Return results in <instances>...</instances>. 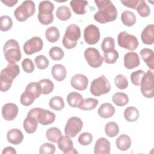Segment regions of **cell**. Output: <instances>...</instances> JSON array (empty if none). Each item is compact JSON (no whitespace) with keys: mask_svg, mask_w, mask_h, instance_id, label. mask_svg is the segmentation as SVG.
Wrapping results in <instances>:
<instances>
[{"mask_svg":"<svg viewBox=\"0 0 154 154\" xmlns=\"http://www.w3.org/2000/svg\"><path fill=\"white\" fill-rule=\"evenodd\" d=\"M99 103L98 100L94 98H86L85 99H83L82 102L80 103V105L78 106V108H79L81 110H91L94 109L97 105Z\"/></svg>","mask_w":154,"mask_h":154,"instance_id":"obj_35","label":"cell"},{"mask_svg":"<svg viewBox=\"0 0 154 154\" xmlns=\"http://www.w3.org/2000/svg\"><path fill=\"white\" fill-rule=\"evenodd\" d=\"M46 136L49 141L55 143H57L60 138L62 136V134L59 128L57 127H52L46 131Z\"/></svg>","mask_w":154,"mask_h":154,"instance_id":"obj_33","label":"cell"},{"mask_svg":"<svg viewBox=\"0 0 154 154\" xmlns=\"http://www.w3.org/2000/svg\"><path fill=\"white\" fill-rule=\"evenodd\" d=\"M116 144L119 150L125 151L130 148L131 146V139L128 135L122 134L117 137Z\"/></svg>","mask_w":154,"mask_h":154,"instance_id":"obj_27","label":"cell"},{"mask_svg":"<svg viewBox=\"0 0 154 154\" xmlns=\"http://www.w3.org/2000/svg\"><path fill=\"white\" fill-rule=\"evenodd\" d=\"M140 64V57L135 52H127L124 56V66L128 69H132Z\"/></svg>","mask_w":154,"mask_h":154,"instance_id":"obj_20","label":"cell"},{"mask_svg":"<svg viewBox=\"0 0 154 154\" xmlns=\"http://www.w3.org/2000/svg\"><path fill=\"white\" fill-rule=\"evenodd\" d=\"M139 15L143 17H146L149 16L150 10L149 5L143 0H138V2L135 8Z\"/></svg>","mask_w":154,"mask_h":154,"instance_id":"obj_39","label":"cell"},{"mask_svg":"<svg viewBox=\"0 0 154 154\" xmlns=\"http://www.w3.org/2000/svg\"><path fill=\"white\" fill-rule=\"evenodd\" d=\"M58 147L59 149L62 151L64 154L67 153H78V151L73 147V141L70 137L65 135L61 136L57 141Z\"/></svg>","mask_w":154,"mask_h":154,"instance_id":"obj_16","label":"cell"},{"mask_svg":"<svg viewBox=\"0 0 154 154\" xmlns=\"http://www.w3.org/2000/svg\"><path fill=\"white\" fill-rule=\"evenodd\" d=\"M1 2L7 7H13L17 3L18 1L17 0H5V1L1 0Z\"/></svg>","mask_w":154,"mask_h":154,"instance_id":"obj_53","label":"cell"},{"mask_svg":"<svg viewBox=\"0 0 154 154\" xmlns=\"http://www.w3.org/2000/svg\"><path fill=\"white\" fill-rule=\"evenodd\" d=\"M119 52L115 49L106 52H103L104 61L107 64L115 63L119 58Z\"/></svg>","mask_w":154,"mask_h":154,"instance_id":"obj_43","label":"cell"},{"mask_svg":"<svg viewBox=\"0 0 154 154\" xmlns=\"http://www.w3.org/2000/svg\"><path fill=\"white\" fill-rule=\"evenodd\" d=\"M117 43L119 46L129 51L135 50L139 45L137 38L126 31L120 32L117 37Z\"/></svg>","mask_w":154,"mask_h":154,"instance_id":"obj_9","label":"cell"},{"mask_svg":"<svg viewBox=\"0 0 154 154\" xmlns=\"http://www.w3.org/2000/svg\"><path fill=\"white\" fill-rule=\"evenodd\" d=\"M54 8V5L49 1H43L40 2L37 18L40 23L48 25L53 22Z\"/></svg>","mask_w":154,"mask_h":154,"instance_id":"obj_5","label":"cell"},{"mask_svg":"<svg viewBox=\"0 0 154 154\" xmlns=\"http://www.w3.org/2000/svg\"><path fill=\"white\" fill-rule=\"evenodd\" d=\"M40 84L42 94H48L51 93L54 88V85L53 82L49 79H43L38 82Z\"/></svg>","mask_w":154,"mask_h":154,"instance_id":"obj_38","label":"cell"},{"mask_svg":"<svg viewBox=\"0 0 154 154\" xmlns=\"http://www.w3.org/2000/svg\"><path fill=\"white\" fill-rule=\"evenodd\" d=\"M93 138V137L91 134L85 132L79 135L78 138V143L82 146H87L92 142Z\"/></svg>","mask_w":154,"mask_h":154,"instance_id":"obj_48","label":"cell"},{"mask_svg":"<svg viewBox=\"0 0 154 154\" xmlns=\"http://www.w3.org/2000/svg\"><path fill=\"white\" fill-rule=\"evenodd\" d=\"M105 132L106 135L111 138L114 137L119 132V128L115 122H109L105 126Z\"/></svg>","mask_w":154,"mask_h":154,"instance_id":"obj_37","label":"cell"},{"mask_svg":"<svg viewBox=\"0 0 154 154\" xmlns=\"http://www.w3.org/2000/svg\"><path fill=\"white\" fill-rule=\"evenodd\" d=\"M84 57L88 65L93 68H98L102 66L103 58L99 51L94 48H88L84 51Z\"/></svg>","mask_w":154,"mask_h":154,"instance_id":"obj_10","label":"cell"},{"mask_svg":"<svg viewBox=\"0 0 154 154\" xmlns=\"http://www.w3.org/2000/svg\"><path fill=\"white\" fill-rule=\"evenodd\" d=\"M55 117V114L54 112L47 109L38 108L37 119L40 124L43 126L50 125L54 122Z\"/></svg>","mask_w":154,"mask_h":154,"instance_id":"obj_15","label":"cell"},{"mask_svg":"<svg viewBox=\"0 0 154 154\" xmlns=\"http://www.w3.org/2000/svg\"><path fill=\"white\" fill-rule=\"evenodd\" d=\"M7 139L9 143L14 145H18L22 142L23 135L20 129L13 128L7 132Z\"/></svg>","mask_w":154,"mask_h":154,"instance_id":"obj_22","label":"cell"},{"mask_svg":"<svg viewBox=\"0 0 154 154\" xmlns=\"http://www.w3.org/2000/svg\"><path fill=\"white\" fill-rule=\"evenodd\" d=\"M88 2L82 0H72L70 2V5L73 12L77 14H84L87 12L86 7Z\"/></svg>","mask_w":154,"mask_h":154,"instance_id":"obj_25","label":"cell"},{"mask_svg":"<svg viewBox=\"0 0 154 154\" xmlns=\"http://www.w3.org/2000/svg\"><path fill=\"white\" fill-rule=\"evenodd\" d=\"M83 122L81 119L78 117H71L67 120L65 128V134L70 137H75L82 129Z\"/></svg>","mask_w":154,"mask_h":154,"instance_id":"obj_11","label":"cell"},{"mask_svg":"<svg viewBox=\"0 0 154 154\" xmlns=\"http://www.w3.org/2000/svg\"><path fill=\"white\" fill-rule=\"evenodd\" d=\"M37 111L38 108L30 109L27 114L26 117L23 120V126L25 132L28 134H33L37 129L38 123L37 119Z\"/></svg>","mask_w":154,"mask_h":154,"instance_id":"obj_12","label":"cell"},{"mask_svg":"<svg viewBox=\"0 0 154 154\" xmlns=\"http://www.w3.org/2000/svg\"><path fill=\"white\" fill-rule=\"evenodd\" d=\"M2 154H16V151L15 149L12 147L8 146L5 147L2 150Z\"/></svg>","mask_w":154,"mask_h":154,"instance_id":"obj_52","label":"cell"},{"mask_svg":"<svg viewBox=\"0 0 154 154\" xmlns=\"http://www.w3.org/2000/svg\"><path fill=\"white\" fill-rule=\"evenodd\" d=\"M111 150L109 141L104 137L99 138L95 143L94 153L95 154H109Z\"/></svg>","mask_w":154,"mask_h":154,"instance_id":"obj_19","label":"cell"},{"mask_svg":"<svg viewBox=\"0 0 154 154\" xmlns=\"http://www.w3.org/2000/svg\"><path fill=\"white\" fill-rule=\"evenodd\" d=\"M55 146L49 143L43 144L39 150L40 154H53L55 152Z\"/></svg>","mask_w":154,"mask_h":154,"instance_id":"obj_49","label":"cell"},{"mask_svg":"<svg viewBox=\"0 0 154 154\" xmlns=\"http://www.w3.org/2000/svg\"><path fill=\"white\" fill-rule=\"evenodd\" d=\"M141 92L146 98L154 96V75L152 71L148 70L141 82Z\"/></svg>","mask_w":154,"mask_h":154,"instance_id":"obj_8","label":"cell"},{"mask_svg":"<svg viewBox=\"0 0 154 154\" xmlns=\"http://www.w3.org/2000/svg\"><path fill=\"white\" fill-rule=\"evenodd\" d=\"M100 31L97 26L90 24L86 26L84 30V38L85 42L88 45H95L100 39Z\"/></svg>","mask_w":154,"mask_h":154,"instance_id":"obj_14","label":"cell"},{"mask_svg":"<svg viewBox=\"0 0 154 154\" xmlns=\"http://www.w3.org/2000/svg\"><path fill=\"white\" fill-rule=\"evenodd\" d=\"M140 57L151 70L154 69V52L149 48H144L140 51Z\"/></svg>","mask_w":154,"mask_h":154,"instance_id":"obj_23","label":"cell"},{"mask_svg":"<svg viewBox=\"0 0 154 154\" xmlns=\"http://www.w3.org/2000/svg\"><path fill=\"white\" fill-rule=\"evenodd\" d=\"M49 57L54 61H59L63 59L64 56L63 50L58 46H54L49 49Z\"/></svg>","mask_w":154,"mask_h":154,"instance_id":"obj_41","label":"cell"},{"mask_svg":"<svg viewBox=\"0 0 154 154\" xmlns=\"http://www.w3.org/2000/svg\"><path fill=\"white\" fill-rule=\"evenodd\" d=\"M35 99L29 96L27 93L25 92H23L20 98V103L24 106H29L31 105L34 102Z\"/></svg>","mask_w":154,"mask_h":154,"instance_id":"obj_51","label":"cell"},{"mask_svg":"<svg viewBox=\"0 0 154 154\" xmlns=\"http://www.w3.org/2000/svg\"><path fill=\"white\" fill-rule=\"evenodd\" d=\"M70 84L75 89L82 91L87 88L88 79L87 77L84 75L76 74L71 78Z\"/></svg>","mask_w":154,"mask_h":154,"instance_id":"obj_18","label":"cell"},{"mask_svg":"<svg viewBox=\"0 0 154 154\" xmlns=\"http://www.w3.org/2000/svg\"><path fill=\"white\" fill-rule=\"evenodd\" d=\"M80 37L81 29L79 26L76 24H70L66 29L62 40L63 45L67 49H73L76 46Z\"/></svg>","mask_w":154,"mask_h":154,"instance_id":"obj_4","label":"cell"},{"mask_svg":"<svg viewBox=\"0 0 154 154\" xmlns=\"http://www.w3.org/2000/svg\"><path fill=\"white\" fill-rule=\"evenodd\" d=\"M60 31L55 26H51L45 31L46 38L51 43L57 42L60 38Z\"/></svg>","mask_w":154,"mask_h":154,"instance_id":"obj_36","label":"cell"},{"mask_svg":"<svg viewBox=\"0 0 154 154\" xmlns=\"http://www.w3.org/2000/svg\"><path fill=\"white\" fill-rule=\"evenodd\" d=\"M22 67L24 72L28 73H32L35 69L34 63L29 58H25L22 61Z\"/></svg>","mask_w":154,"mask_h":154,"instance_id":"obj_50","label":"cell"},{"mask_svg":"<svg viewBox=\"0 0 154 154\" xmlns=\"http://www.w3.org/2000/svg\"><path fill=\"white\" fill-rule=\"evenodd\" d=\"M56 16L59 20L66 21L71 17L72 13L67 6L62 5L57 8L56 11Z\"/></svg>","mask_w":154,"mask_h":154,"instance_id":"obj_34","label":"cell"},{"mask_svg":"<svg viewBox=\"0 0 154 154\" xmlns=\"http://www.w3.org/2000/svg\"><path fill=\"white\" fill-rule=\"evenodd\" d=\"M43 46L42 39L39 37H33L24 43L23 48L25 54L30 55L40 51L43 49Z\"/></svg>","mask_w":154,"mask_h":154,"instance_id":"obj_13","label":"cell"},{"mask_svg":"<svg viewBox=\"0 0 154 154\" xmlns=\"http://www.w3.org/2000/svg\"><path fill=\"white\" fill-rule=\"evenodd\" d=\"M19 108L13 103H7L2 108V116L4 119L7 121L13 120L17 116Z\"/></svg>","mask_w":154,"mask_h":154,"instance_id":"obj_17","label":"cell"},{"mask_svg":"<svg viewBox=\"0 0 154 154\" xmlns=\"http://www.w3.org/2000/svg\"><path fill=\"white\" fill-rule=\"evenodd\" d=\"M114 83L116 86L120 89H126L128 86V81L126 77L122 74L117 75L114 78Z\"/></svg>","mask_w":154,"mask_h":154,"instance_id":"obj_46","label":"cell"},{"mask_svg":"<svg viewBox=\"0 0 154 154\" xmlns=\"http://www.w3.org/2000/svg\"><path fill=\"white\" fill-rule=\"evenodd\" d=\"M113 103L118 106H123L129 102V97L126 93L123 92H117L112 97Z\"/></svg>","mask_w":154,"mask_h":154,"instance_id":"obj_32","label":"cell"},{"mask_svg":"<svg viewBox=\"0 0 154 154\" xmlns=\"http://www.w3.org/2000/svg\"><path fill=\"white\" fill-rule=\"evenodd\" d=\"M83 100L82 95L77 92L72 91L67 96V102L68 104L73 108H78L80 103Z\"/></svg>","mask_w":154,"mask_h":154,"instance_id":"obj_29","label":"cell"},{"mask_svg":"<svg viewBox=\"0 0 154 154\" xmlns=\"http://www.w3.org/2000/svg\"><path fill=\"white\" fill-rule=\"evenodd\" d=\"M97 112L100 117L103 119H108L114 114L115 108L111 103H104L99 106Z\"/></svg>","mask_w":154,"mask_h":154,"instance_id":"obj_26","label":"cell"},{"mask_svg":"<svg viewBox=\"0 0 154 154\" xmlns=\"http://www.w3.org/2000/svg\"><path fill=\"white\" fill-rule=\"evenodd\" d=\"M3 52L8 63H16L20 60L22 55L18 42L14 39L7 40L4 45Z\"/></svg>","mask_w":154,"mask_h":154,"instance_id":"obj_3","label":"cell"},{"mask_svg":"<svg viewBox=\"0 0 154 154\" xmlns=\"http://www.w3.org/2000/svg\"><path fill=\"white\" fill-rule=\"evenodd\" d=\"M35 11V3L32 1H24L14 11V15L17 20L24 22L32 16Z\"/></svg>","mask_w":154,"mask_h":154,"instance_id":"obj_6","label":"cell"},{"mask_svg":"<svg viewBox=\"0 0 154 154\" xmlns=\"http://www.w3.org/2000/svg\"><path fill=\"white\" fill-rule=\"evenodd\" d=\"M36 66L40 70L46 69L49 64V61L46 56L40 55L37 56L34 60Z\"/></svg>","mask_w":154,"mask_h":154,"instance_id":"obj_47","label":"cell"},{"mask_svg":"<svg viewBox=\"0 0 154 154\" xmlns=\"http://www.w3.org/2000/svg\"><path fill=\"white\" fill-rule=\"evenodd\" d=\"M122 23L127 26H132L136 23V16L134 13L128 10H125L121 14Z\"/></svg>","mask_w":154,"mask_h":154,"instance_id":"obj_31","label":"cell"},{"mask_svg":"<svg viewBox=\"0 0 154 154\" xmlns=\"http://www.w3.org/2000/svg\"><path fill=\"white\" fill-rule=\"evenodd\" d=\"M13 26V20L11 18L7 15L2 16L0 17V29L2 31H7L10 30Z\"/></svg>","mask_w":154,"mask_h":154,"instance_id":"obj_42","label":"cell"},{"mask_svg":"<svg viewBox=\"0 0 154 154\" xmlns=\"http://www.w3.org/2000/svg\"><path fill=\"white\" fill-rule=\"evenodd\" d=\"M51 74L56 81H62L66 77L67 70L63 65L57 64L52 66L51 69Z\"/></svg>","mask_w":154,"mask_h":154,"instance_id":"obj_24","label":"cell"},{"mask_svg":"<svg viewBox=\"0 0 154 154\" xmlns=\"http://www.w3.org/2000/svg\"><path fill=\"white\" fill-rule=\"evenodd\" d=\"M49 106L54 110L60 111L64 107V100L60 96H54L50 99Z\"/></svg>","mask_w":154,"mask_h":154,"instance_id":"obj_40","label":"cell"},{"mask_svg":"<svg viewBox=\"0 0 154 154\" xmlns=\"http://www.w3.org/2000/svg\"><path fill=\"white\" fill-rule=\"evenodd\" d=\"M25 92L34 99L39 97L42 94L41 88L39 83L38 82H30L26 85Z\"/></svg>","mask_w":154,"mask_h":154,"instance_id":"obj_28","label":"cell"},{"mask_svg":"<svg viewBox=\"0 0 154 154\" xmlns=\"http://www.w3.org/2000/svg\"><path fill=\"white\" fill-rule=\"evenodd\" d=\"M115 42L112 37H106L103 38L101 44V48L103 52H106L114 49Z\"/></svg>","mask_w":154,"mask_h":154,"instance_id":"obj_44","label":"cell"},{"mask_svg":"<svg viewBox=\"0 0 154 154\" xmlns=\"http://www.w3.org/2000/svg\"><path fill=\"white\" fill-rule=\"evenodd\" d=\"M20 73L19 66L15 63H8L5 68L1 72L0 90L2 92L8 91L13 83V80Z\"/></svg>","mask_w":154,"mask_h":154,"instance_id":"obj_2","label":"cell"},{"mask_svg":"<svg viewBox=\"0 0 154 154\" xmlns=\"http://www.w3.org/2000/svg\"><path fill=\"white\" fill-rule=\"evenodd\" d=\"M141 38L144 44L153 45L154 42V25H147L142 31Z\"/></svg>","mask_w":154,"mask_h":154,"instance_id":"obj_21","label":"cell"},{"mask_svg":"<svg viewBox=\"0 0 154 154\" xmlns=\"http://www.w3.org/2000/svg\"><path fill=\"white\" fill-rule=\"evenodd\" d=\"M111 87L109 81L105 75H102L91 82L90 90L93 96H100L109 93Z\"/></svg>","mask_w":154,"mask_h":154,"instance_id":"obj_7","label":"cell"},{"mask_svg":"<svg viewBox=\"0 0 154 154\" xmlns=\"http://www.w3.org/2000/svg\"><path fill=\"white\" fill-rule=\"evenodd\" d=\"M138 110L134 106L127 107L123 112V116L125 120L129 122H134L137 120L139 117Z\"/></svg>","mask_w":154,"mask_h":154,"instance_id":"obj_30","label":"cell"},{"mask_svg":"<svg viewBox=\"0 0 154 154\" xmlns=\"http://www.w3.org/2000/svg\"><path fill=\"white\" fill-rule=\"evenodd\" d=\"M94 2L99 10L94 14V20L100 23L114 21L117 17L116 7L111 1L95 0Z\"/></svg>","mask_w":154,"mask_h":154,"instance_id":"obj_1","label":"cell"},{"mask_svg":"<svg viewBox=\"0 0 154 154\" xmlns=\"http://www.w3.org/2000/svg\"><path fill=\"white\" fill-rule=\"evenodd\" d=\"M145 72L143 70H138L133 72L131 74V81L132 83L136 86H139L141 84L143 78L145 75Z\"/></svg>","mask_w":154,"mask_h":154,"instance_id":"obj_45","label":"cell"}]
</instances>
